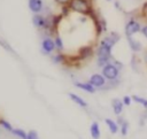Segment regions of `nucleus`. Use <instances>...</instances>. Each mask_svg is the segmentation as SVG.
I'll return each mask as SVG.
<instances>
[{"mask_svg":"<svg viewBox=\"0 0 147 139\" xmlns=\"http://www.w3.org/2000/svg\"><path fill=\"white\" fill-rule=\"evenodd\" d=\"M118 39H119V37L115 32H111L110 36L101 39V41L96 48V64L100 68L105 67L107 63L110 62L111 49Z\"/></svg>","mask_w":147,"mask_h":139,"instance_id":"obj_1","label":"nucleus"},{"mask_svg":"<svg viewBox=\"0 0 147 139\" xmlns=\"http://www.w3.org/2000/svg\"><path fill=\"white\" fill-rule=\"evenodd\" d=\"M68 7L70 10L82 15H91L93 13V7L90 0H70Z\"/></svg>","mask_w":147,"mask_h":139,"instance_id":"obj_2","label":"nucleus"},{"mask_svg":"<svg viewBox=\"0 0 147 139\" xmlns=\"http://www.w3.org/2000/svg\"><path fill=\"white\" fill-rule=\"evenodd\" d=\"M118 74H119L118 72V68L111 62H109L105 67H102V76L106 79L110 80V82L116 80L118 78Z\"/></svg>","mask_w":147,"mask_h":139,"instance_id":"obj_3","label":"nucleus"},{"mask_svg":"<svg viewBox=\"0 0 147 139\" xmlns=\"http://www.w3.org/2000/svg\"><path fill=\"white\" fill-rule=\"evenodd\" d=\"M124 30H125L126 37H132L133 34H136L137 32H139V31L141 30V25H140V23H139L138 21L131 18V20H129V21L126 22Z\"/></svg>","mask_w":147,"mask_h":139,"instance_id":"obj_4","label":"nucleus"},{"mask_svg":"<svg viewBox=\"0 0 147 139\" xmlns=\"http://www.w3.org/2000/svg\"><path fill=\"white\" fill-rule=\"evenodd\" d=\"M88 83L92 84L95 88H100V87H103L106 85V78L101 74H94L90 77Z\"/></svg>","mask_w":147,"mask_h":139,"instance_id":"obj_5","label":"nucleus"},{"mask_svg":"<svg viewBox=\"0 0 147 139\" xmlns=\"http://www.w3.org/2000/svg\"><path fill=\"white\" fill-rule=\"evenodd\" d=\"M55 49V44H54V39L47 37L44 38V40L41 41V51L44 54H51L53 51Z\"/></svg>","mask_w":147,"mask_h":139,"instance_id":"obj_6","label":"nucleus"},{"mask_svg":"<svg viewBox=\"0 0 147 139\" xmlns=\"http://www.w3.org/2000/svg\"><path fill=\"white\" fill-rule=\"evenodd\" d=\"M32 23L37 29H46L47 20L41 14H34L32 17Z\"/></svg>","mask_w":147,"mask_h":139,"instance_id":"obj_7","label":"nucleus"},{"mask_svg":"<svg viewBox=\"0 0 147 139\" xmlns=\"http://www.w3.org/2000/svg\"><path fill=\"white\" fill-rule=\"evenodd\" d=\"M28 6H29V9L33 14H40V11L44 8L42 0H29L28 1Z\"/></svg>","mask_w":147,"mask_h":139,"instance_id":"obj_8","label":"nucleus"},{"mask_svg":"<svg viewBox=\"0 0 147 139\" xmlns=\"http://www.w3.org/2000/svg\"><path fill=\"white\" fill-rule=\"evenodd\" d=\"M94 54L93 47L92 46H84L82 48H79L78 51V57L79 59H88Z\"/></svg>","mask_w":147,"mask_h":139,"instance_id":"obj_9","label":"nucleus"},{"mask_svg":"<svg viewBox=\"0 0 147 139\" xmlns=\"http://www.w3.org/2000/svg\"><path fill=\"white\" fill-rule=\"evenodd\" d=\"M123 101L119 100V99H113L111 100V107H113V110L116 115H121V113L123 111Z\"/></svg>","mask_w":147,"mask_h":139,"instance_id":"obj_10","label":"nucleus"},{"mask_svg":"<svg viewBox=\"0 0 147 139\" xmlns=\"http://www.w3.org/2000/svg\"><path fill=\"white\" fill-rule=\"evenodd\" d=\"M127 43H129L130 48H131L133 52H139V51H141V48H142L141 43L138 41V40H136V39H133L132 37H127Z\"/></svg>","mask_w":147,"mask_h":139,"instance_id":"obj_11","label":"nucleus"},{"mask_svg":"<svg viewBox=\"0 0 147 139\" xmlns=\"http://www.w3.org/2000/svg\"><path fill=\"white\" fill-rule=\"evenodd\" d=\"M75 85L78 87V88H80V90H83V91H86V92H88V93H94L95 92V87L92 85V84H90L88 82L87 83H75Z\"/></svg>","mask_w":147,"mask_h":139,"instance_id":"obj_12","label":"nucleus"},{"mask_svg":"<svg viewBox=\"0 0 147 139\" xmlns=\"http://www.w3.org/2000/svg\"><path fill=\"white\" fill-rule=\"evenodd\" d=\"M69 98L76 103V105H78L79 107H83V108H86L87 107V103H86V101L83 99V98H80V96H78L77 94H74V93H69Z\"/></svg>","mask_w":147,"mask_h":139,"instance_id":"obj_13","label":"nucleus"},{"mask_svg":"<svg viewBox=\"0 0 147 139\" xmlns=\"http://www.w3.org/2000/svg\"><path fill=\"white\" fill-rule=\"evenodd\" d=\"M90 132H91V136H92L93 139H99L100 138V128H99V124L96 122H93L91 124Z\"/></svg>","mask_w":147,"mask_h":139,"instance_id":"obj_14","label":"nucleus"},{"mask_svg":"<svg viewBox=\"0 0 147 139\" xmlns=\"http://www.w3.org/2000/svg\"><path fill=\"white\" fill-rule=\"evenodd\" d=\"M105 122H106V124H107V126H108V129H109V131L114 134V133H116L117 131H118V125H117V123L116 122H114L113 119H110V118H106L105 119Z\"/></svg>","mask_w":147,"mask_h":139,"instance_id":"obj_15","label":"nucleus"},{"mask_svg":"<svg viewBox=\"0 0 147 139\" xmlns=\"http://www.w3.org/2000/svg\"><path fill=\"white\" fill-rule=\"evenodd\" d=\"M118 124L121 126V133L122 136H126L127 134V131H129V123L126 121H124L123 118H118Z\"/></svg>","mask_w":147,"mask_h":139,"instance_id":"obj_16","label":"nucleus"},{"mask_svg":"<svg viewBox=\"0 0 147 139\" xmlns=\"http://www.w3.org/2000/svg\"><path fill=\"white\" fill-rule=\"evenodd\" d=\"M11 133H13L14 136H16L17 138H20V139H28V133H26L24 130H22V129L13 128Z\"/></svg>","mask_w":147,"mask_h":139,"instance_id":"obj_17","label":"nucleus"},{"mask_svg":"<svg viewBox=\"0 0 147 139\" xmlns=\"http://www.w3.org/2000/svg\"><path fill=\"white\" fill-rule=\"evenodd\" d=\"M54 44H55V49H57L59 52L63 51L64 45H63V41H62V39H61L60 36H56V37H55V39H54Z\"/></svg>","mask_w":147,"mask_h":139,"instance_id":"obj_18","label":"nucleus"},{"mask_svg":"<svg viewBox=\"0 0 147 139\" xmlns=\"http://www.w3.org/2000/svg\"><path fill=\"white\" fill-rule=\"evenodd\" d=\"M0 125L2 126V129H3L5 131H9V132H11V130H13L11 124H10L7 119H5V118H0Z\"/></svg>","mask_w":147,"mask_h":139,"instance_id":"obj_19","label":"nucleus"},{"mask_svg":"<svg viewBox=\"0 0 147 139\" xmlns=\"http://www.w3.org/2000/svg\"><path fill=\"white\" fill-rule=\"evenodd\" d=\"M132 100L136 101L137 103H140L144 108L147 109V99L145 98H141V96H138V95H132Z\"/></svg>","mask_w":147,"mask_h":139,"instance_id":"obj_20","label":"nucleus"},{"mask_svg":"<svg viewBox=\"0 0 147 139\" xmlns=\"http://www.w3.org/2000/svg\"><path fill=\"white\" fill-rule=\"evenodd\" d=\"M52 61L54 62V63H63L64 61H65V56L63 55V54H61V53H59V54H55V55H53L52 56Z\"/></svg>","mask_w":147,"mask_h":139,"instance_id":"obj_21","label":"nucleus"},{"mask_svg":"<svg viewBox=\"0 0 147 139\" xmlns=\"http://www.w3.org/2000/svg\"><path fill=\"white\" fill-rule=\"evenodd\" d=\"M28 139H39L38 133H37L36 131H33V130L29 131V132H28Z\"/></svg>","mask_w":147,"mask_h":139,"instance_id":"obj_22","label":"nucleus"},{"mask_svg":"<svg viewBox=\"0 0 147 139\" xmlns=\"http://www.w3.org/2000/svg\"><path fill=\"white\" fill-rule=\"evenodd\" d=\"M123 103L124 105H126V106H130L131 105V101H132V96H129V95H125L124 98H123Z\"/></svg>","mask_w":147,"mask_h":139,"instance_id":"obj_23","label":"nucleus"},{"mask_svg":"<svg viewBox=\"0 0 147 139\" xmlns=\"http://www.w3.org/2000/svg\"><path fill=\"white\" fill-rule=\"evenodd\" d=\"M141 14H142V16H147V2H145L144 5H142V7H141Z\"/></svg>","mask_w":147,"mask_h":139,"instance_id":"obj_24","label":"nucleus"},{"mask_svg":"<svg viewBox=\"0 0 147 139\" xmlns=\"http://www.w3.org/2000/svg\"><path fill=\"white\" fill-rule=\"evenodd\" d=\"M69 1L70 0H55V2L59 3V5H61V6H68Z\"/></svg>","mask_w":147,"mask_h":139,"instance_id":"obj_25","label":"nucleus"},{"mask_svg":"<svg viewBox=\"0 0 147 139\" xmlns=\"http://www.w3.org/2000/svg\"><path fill=\"white\" fill-rule=\"evenodd\" d=\"M141 33L144 34V37L147 39V25H145V26H141Z\"/></svg>","mask_w":147,"mask_h":139,"instance_id":"obj_26","label":"nucleus"},{"mask_svg":"<svg viewBox=\"0 0 147 139\" xmlns=\"http://www.w3.org/2000/svg\"><path fill=\"white\" fill-rule=\"evenodd\" d=\"M145 60H146V62H147V54L145 55Z\"/></svg>","mask_w":147,"mask_h":139,"instance_id":"obj_27","label":"nucleus"},{"mask_svg":"<svg viewBox=\"0 0 147 139\" xmlns=\"http://www.w3.org/2000/svg\"><path fill=\"white\" fill-rule=\"evenodd\" d=\"M108 1H111V0H108Z\"/></svg>","mask_w":147,"mask_h":139,"instance_id":"obj_28","label":"nucleus"},{"mask_svg":"<svg viewBox=\"0 0 147 139\" xmlns=\"http://www.w3.org/2000/svg\"><path fill=\"white\" fill-rule=\"evenodd\" d=\"M146 20H147V16H146Z\"/></svg>","mask_w":147,"mask_h":139,"instance_id":"obj_29","label":"nucleus"}]
</instances>
